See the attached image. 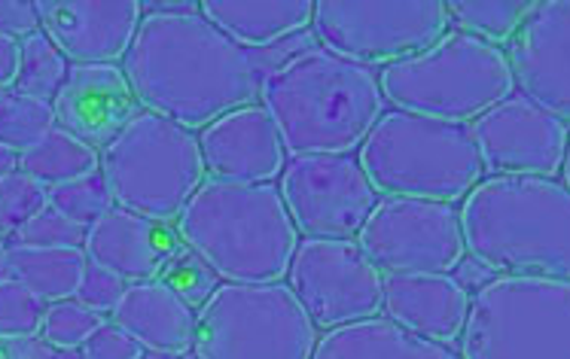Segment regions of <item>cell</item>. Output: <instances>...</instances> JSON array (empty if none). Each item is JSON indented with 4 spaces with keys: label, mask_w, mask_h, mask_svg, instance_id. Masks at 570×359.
I'll list each match as a JSON object with an SVG mask.
<instances>
[{
    "label": "cell",
    "mask_w": 570,
    "mask_h": 359,
    "mask_svg": "<svg viewBox=\"0 0 570 359\" xmlns=\"http://www.w3.org/2000/svg\"><path fill=\"white\" fill-rule=\"evenodd\" d=\"M312 359H461L449 345L415 336L387 317L338 326L317 338Z\"/></svg>",
    "instance_id": "obj_23"
},
{
    "label": "cell",
    "mask_w": 570,
    "mask_h": 359,
    "mask_svg": "<svg viewBox=\"0 0 570 359\" xmlns=\"http://www.w3.org/2000/svg\"><path fill=\"white\" fill-rule=\"evenodd\" d=\"M101 174L117 208L171 222L180 220L208 171L193 131L140 110L119 138L101 150Z\"/></svg>",
    "instance_id": "obj_7"
},
{
    "label": "cell",
    "mask_w": 570,
    "mask_h": 359,
    "mask_svg": "<svg viewBox=\"0 0 570 359\" xmlns=\"http://www.w3.org/2000/svg\"><path fill=\"white\" fill-rule=\"evenodd\" d=\"M382 311L415 336L452 345L470 313V292L454 275H384Z\"/></svg>",
    "instance_id": "obj_20"
},
{
    "label": "cell",
    "mask_w": 570,
    "mask_h": 359,
    "mask_svg": "<svg viewBox=\"0 0 570 359\" xmlns=\"http://www.w3.org/2000/svg\"><path fill=\"white\" fill-rule=\"evenodd\" d=\"M202 16L238 47L266 49L305 31L315 19L312 0H205Z\"/></svg>",
    "instance_id": "obj_22"
},
{
    "label": "cell",
    "mask_w": 570,
    "mask_h": 359,
    "mask_svg": "<svg viewBox=\"0 0 570 359\" xmlns=\"http://www.w3.org/2000/svg\"><path fill=\"white\" fill-rule=\"evenodd\" d=\"M466 253L494 275L570 280V189L549 177H489L464 198Z\"/></svg>",
    "instance_id": "obj_3"
},
{
    "label": "cell",
    "mask_w": 570,
    "mask_h": 359,
    "mask_svg": "<svg viewBox=\"0 0 570 359\" xmlns=\"http://www.w3.org/2000/svg\"><path fill=\"white\" fill-rule=\"evenodd\" d=\"M82 241H86V229L65 220L59 210L52 208L37 213L22 232H16V243L22 247H82Z\"/></svg>",
    "instance_id": "obj_34"
},
{
    "label": "cell",
    "mask_w": 570,
    "mask_h": 359,
    "mask_svg": "<svg viewBox=\"0 0 570 359\" xmlns=\"http://www.w3.org/2000/svg\"><path fill=\"white\" fill-rule=\"evenodd\" d=\"M122 73L144 110L187 131L256 104L263 86L250 49L238 47L202 12H147L122 59Z\"/></svg>",
    "instance_id": "obj_1"
},
{
    "label": "cell",
    "mask_w": 570,
    "mask_h": 359,
    "mask_svg": "<svg viewBox=\"0 0 570 359\" xmlns=\"http://www.w3.org/2000/svg\"><path fill=\"white\" fill-rule=\"evenodd\" d=\"M19 171L47 189H56L101 171V152L56 126L40 143L19 156Z\"/></svg>",
    "instance_id": "obj_25"
},
{
    "label": "cell",
    "mask_w": 570,
    "mask_h": 359,
    "mask_svg": "<svg viewBox=\"0 0 570 359\" xmlns=\"http://www.w3.org/2000/svg\"><path fill=\"white\" fill-rule=\"evenodd\" d=\"M3 94H7V92H3V89H0V98H3Z\"/></svg>",
    "instance_id": "obj_45"
},
{
    "label": "cell",
    "mask_w": 570,
    "mask_h": 359,
    "mask_svg": "<svg viewBox=\"0 0 570 359\" xmlns=\"http://www.w3.org/2000/svg\"><path fill=\"white\" fill-rule=\"evenodd\" d=\"M140 359H171V357H165V353H153V350H150V353H144Z\"/></svg>",
    "instance_id": "obj_44"
},
{
    "label": "cell",
    "mask_w": 570,
    "mask_h": 359,
    "mask_svg": "<svg viewBox=\"0 0 570 359\" xmlns=\"http://www.w3.org/2000/svg\"><path fill=\"white\" fill-rule=\"evenodd\" d=\"M0 280H10V247L0 241Z\"/></svg>",
    "instance_id": "obj_42"
},
{
    "label": "cell",
    "mask_w": 570,
    "mask_h": 359,
    "mask_svg": "<svg viewBox=\"0 0 570 359\" xmlns=\"http://www.w3.org/2000/svg\"><path fill=\"white\" fill-rule=\"evenodd\" d=\"M68 59L61 56L59 47L43 31H35L19 40V73L12 92L37 101H52L68 77Z\"/></svg>",
    "instance_id": "obj_27"
},
{
    "label": "cell",
    "mask_w": 570,
    "mask_h": 359,
    "mask_svg": "<svg viewBox=\"0 0 570 359\" xmlns=\"http://www.w3.org/2000/svg\"><path fill=\"white\" fill-rule=\"evenodd\" d=\"M210 180L223 183H272L287 164L278 128L259 104L226 113L198 134Z\"/></svg>",
    "instance_id": "obj_18"
},
{
    "label": "cell",
    "mask_w": 570,
    "mask_h": 359,
    "mask_svg": "<svg viewBox=\"0 0 570 359\" xmlns=\"http://www.w3.org/2000/svg\"><path fill=\"white\" fill-rule=\"evenodd\" d=\"M156 280H163L165 287L187 301L193 311H198V308L214 296V290L220 287V283H217V275L210 271L208 262H202L189 247H180V250L165 262V268L159 271V278Z\"/></svg>",
    "instance_id": "obj_32"
},
{
    "label": "cell",
    "mask_w": 570,
    "mask_h": 359,
    "mask_svg": "<svg viewBox=\"0 0 570 359\" xmlns=\"http://www.w3.org/2000/svg\"><path fill=\"white\" fill-rule=\"evenodd\" d=\"M47 305L19 280H0V341L37 336Z\"/></svg>",
    "instance_id": "obj_33"
},
{
    "label": "cell",
    "mask_w": 570,
    "mask_h": 359,
    "mask_svg": "<svg viewBox=\"0 0 570 359\" xmlns=\"http://www.w3.org/2000/svg\"><path fill=\"white\" fill-rule=\"evenodd\" d=\"M114 323L138 341L140 348L165 357H187L196 336V311L175 296L163 280L128 283L114 308Z\"/></svg>",
    "instance_id": "obj_21"
},
{
    "label": "cell",
    "mask_w": 570,
    "mask_h": 359,
    "mask_svg": "<svg viewBox=\"0 0 570 359\" xmlns=\"http://www.w3.org/2000/svg\"><path fill=\"white\" fill-rule=\"evenodd\" d=\"M89 256L82 247H10V278L43 301H65L77 296Z\"/></svg>",
    "instance_id": "obj_24"
},
{
    "label": "cell",
    "mask_w": 570,
    "mask_h": 359,
    "mask_svg": "<svg viewBox=\"0 0 570 359\" xmlns=\"http://www.w3.org/2000/svg\"><path fill=\"white\" fill-rule=\"evenodd\" d=\"M461 359H570V280L498 275L470 296Z\"/></svg>",
    "instance_id": "obj_8"
},
{
    "label": "cell",
    "mask_w": 570,
    "mask_h": 359,
    "mask_svg": "<svg viewBox=\"0 0 570 359\" xmlns=\"http://www.w3.org/2000/svg\"><path fill=\"white\" fill-rule=\"evenodd\" d=\"M287 287L317 329L361 323L382 311L384 278L354 241L305 238L293 253Z\"/></svg>",
    "instance_id": "obj_13"
},
{
    "label": "cell",
    "mask_w": 570,
    "mask_h": 359,
    "mask_svg": "<svg viewBox=\"0 0 570 359\" xmlns=\"http://www.w3.org/2000/svg\"><path fill=\"white\" fill-rule=\"evenodd\" d=\"M494 278H498V275H494L489 266L476 262L473 256H464V259H461V266L454 268V280H458V283H461L466 292L482 290V287H485V283H491Z\"/></svg>",
    "instance_id": "obj_39"
},
{
    "label": "cell",
    "mask_w": 570,
    "mask_h": 359,
    "mask_svg": "<svg viewBox=\"0 0 570 359\" xmlns=\"http://www.w3.org/2000/svg\"><path fill=\"white\" fill-rule=\"evenodd\" d=\"M126 290L128 283L119 275L89 262L86 271H82L80 287H77V301H82L86 308H92L98 313H114V308L126 296Z\"/></svg>",
    "instance_id": "obj_35"
},
{
    "label": "cell",
    "mask_w": 570,
    "mask_h": 359,
    "mask_svg": "<svg viewBox=\"0 0 570 359\" xmlns=\"http://www.w3.org/2000/svg\"><path fill=\"white\" fill-rule=\"evenodd\" d=\"M12 171H19V152L7 150L3 143H0V180Z\"/></svg>",
    "instance_id": "obj_41"
},
{
    "label": "cell",
    "mask_w": 570,
    "mask_h": 359,
    "mask_svg": "<svg viewBox=\"0 0 570 359\" xmlns=\"http://www.w3.org/2000/svg\"><path fill=\"white\" fill-rule=\"evenodd\" d=\"M180 247L184 241L168 222L147 220L122 208L107 210L101 220L86 229V241H82L89 262L114 271L126 283L159 278L165 262Z\"/></svg>",
    "instance_id": "obj_19"
},
{
    "label": "cell",
    "mask_w": 570,
    "mask_h": 359,
    "mask_svg": "<svg viewBox=\"0 0 570 359\" xmlns=\"http://www.w3.org/2000/svg\"><path fill=\"white\" fill-rule=\"evenodd\" d=\"M56 126L92 150H107L140 113V104L119 64H70L52 98Z\"/></svg>",
    "instance_id": "obj_17"
},
{
    "label": "cell",
    "mask_w": 570,
    "mask_h": 359,
    "mask_svg": "<svg viewBox=\"0 0 570 359\" xmlns=\"http://www.w3.org/2000/svg\"><path fill=\"white\" fill-rule=\"evenodd\" d=\"M531 0H454L445 3L449 24L466 37H476L482 43H510L519 34L524 19L534 12Z\"/></svg>",
    "instance_id": "obj_26"
},
{
    "label": "cell",
    "mask_w": 570,
    "mask_h": 359,
    "mask_svg": "<svg viewBox=\"0 0 570 359\" xmlns=\"http://www.w3.org/2000/svg\"><path fill=\"white\" fill-rule=\"evenodd\" d=\"M379 86L384 101L403 113L464 126L507 101L515 89L507 52L461 31L445 34L412 59L382 68Z\"/></svg>",
    "instance_id": "obj_6"
},
{
    "label": "cell",
    "mask_w": 570,
    "mask_h": 359,
    "mask_svg": "<svg viewBox=\"0 0 570 359\" xmlns=\"http://www.w3.org/2000/svg\"><path fill=\"white\" fill-rule=\"evenodd\" d=\"M312 24L333 56L387 68L443 40L449 10L440 0H321Z\"/></svg>",
    "instance_id": "obj_10"
},
{
    "label": "cell",
    "mask_w": 570,
    "mask_h": 359,
    "mask_svg": "<svg viewBox=\"0 0 570 359\" xmlns=\"http://www.w3.org/2000/svg\"><path fill=\"white\" fill-rule=\"evenodd\" d=\"M357 164L375 192L419 201H464L482 183L473 128L449 119L391 110L361 143Z\"/></svg>",
    "instance_id": "obj_5"
},
{
    "label": "cell",
    "mask_w": 570,
    "mask_h": 359,
    "mask_svg": "<svg viewBox=\"0 0 570 359\" xmlns=\"http://www.w3.org/2000/svg\"><path fill=\"white\" fill-rule=\"evenodd\" d=\"M56 348H49L40 336H24L0 341V359H56L52 353Z\"/></svg>",
    "instance_id": "obj_38"
},
{
    "label": "cell",
    "mask_w": 570,
    "mask_h": 359,
    "mask_svg": "<svg viewBox=\"0 0 570 359\" xmlns=\"http://www.w3.org/2000/svg\"><path fill=\"white\" fill-rule=\"evenodd\" d=\"M144 348L135 338L122 332L117 323H105L95 329L82 345V359H140Z\"/></svg>",
    "instance_id": "obj_36"
},
{
    "label": "cell",
    "mask_w": 570,
    "mask_h": 359,
    "mask_svg": "<svg viewBox=\"0 0 570 359\" xmlns=\"http://www.w3.org/2000/svg\"><path fill=\"white\" fill-rule=\"evenodd\" d=\"M177 235L226 283L284 280L299 247V232L272 183H202L177 220Z\"/></svg>",
    "instance_id": "obj_4"
},
{
    "label": "cell",
    "mask_w": 570,
    "mask_h": 359,
    "mask_svg": "<svg viewBox=\"0 0 570 359\" xmlns=\"http://www.w3.org/2000/svg\"><path fill=\"white\" fill-rule=\"evenodd\" d=\"M317 326L287 283H223L196 311V359H312Z\"/></svg>",
    "instance_id": "obj_9"
},
{
    "label": "cell",
    "mask_w": 570,
    "mask_h": 359,
    "mask_svg": "<svg viewBox=\"0 0 570 359\" xmlns=\"http://www.w3.org/2000/svg\"><path fill=\"white\" fill-rule=\"evenodd\" d=\"M482 168L491 177H549L564 164L570 131L524 94H510L473 122Z\"/></svg>",
    "instance_id": "obj_14"
},
{
    "label": "cell",
    "mask_w": 570,
    "mask_h": 359,
    "mask_svg": "<svg viewBox=\"0 0 570 359\" xmlns=\"http://www.w3.org/2000/svg\"><path fill=\"white\" fill-rule=\"evenodd\" d=\"M49 208V189L22 171L0 180V238H16L37 213Z\"/></svg>",
    "instance_id": "obj_30"
},
{
    "label": "cell",
    "mask_w": 570,
    "mask_h": 359,
    "mask_svg": "<svg viewBox=\"0 0 570 359\" xmlns=\"http://www.w3.org/2000/svg\"><path fill=\"white\" fill-rule=\"evenodd\" d=\"M16 73H19V40L0 34V89L3 92L12 89Z\"/></svg>",
    "instance_id": "obj_40"
},
{
    "label": "cell",
    "mask_w": 570,
    "mask_h": 359,
    "mask_svg": "<svg viewBox=\"0 0 570 359\" xmlns=\"http://www.w3.org/2000/svg\"><path fill=\"white\" fill-rule=\"evenodd\" d=\"M512 82L549 117L570 122V0L537 3L510 40Z\"/></svg>",
    "instance_id": "obj_15"
},
{
    "label": "cell",
    "mask_w": 570,
    "mask_h": 359,
    "mask_svg": "<svg viewBox=\"0 0 570 359\" xmlns=\"http://www.w3.org/2000/svg\"><path fill=\"white\" fill-rule=\"evenodd\" d=\"M259 101L293 159L348 156L384 117V94L373 68L324 47L278 61L263 77Z\"/></svg>",
    "instance_id": "obj_2"
},
{
    "label": "cell",
    "mask_w": 570,
    "mask_h": 359,
    "mask_svg": "<svg viewBox=\"0 0 570 359\" xmlns=\"http://www.w3.org/2000/svg\"><path fill=\"white\" fill-rule=\"evenodd\" d=\"M35 31H40L37 3H28V0H0V34L24 40Z\"/></svg>",
    "instance_id": "obj_37"
},
{
    "label": "cell",
    "mask_w": 570,
    "mask_h": 359,
    "mask_svg": "<svg viewBox=\"0 0 570 359\" xmlns=\"http://www.w3.org/2000/svg\"><path fill=\"white\" fill-rule=\"evenodd\" d=\"M357 247L382 275H452L466 256L454 205L419 198H382Z\"/></svg>",
    "instance_id": "obj_11"
},
{
    "label": "cell",
    "mask_w": 570,
    "mask_h": 359,
    "mask_svg": "<svg viewBox=\"0 0 570 359\" xmlns=\"http://www.w3.org/2000/svg\"><path fill=\"white\" fill-rule=\"evenodd\" d=\"M56 128V113L49 101L24 98V94L7 92L0 98V143L7 150L19 152L31 150L35 143L47 138Z\"/></svg>",
    "instance_id": "obj_28"
},
{
    "label": "cell",
    "mask_w": 570,
    "mask_h": 359,
    "mask_svg": "<svg viewBox=\"0 0 570 359\" xmlns=\"http://www.w3.org/2000/svg\"><path fill=\"white\" fill-rule=\"evenodd\" d=\"M561 174H564V186L570 189V140H568V152H564V164H561Z\"/></svg>",
    "instance_id": "obj_43"
},
{
    "label": "cell",
    "mask_w": 570,
    "mask_h": 359,
    "mask_svg": "<svg viewBox=\"0 0 570 359\" xmlns=\"http://www.w3.org/2000/svg\"><path fill=\"white\" fill-rule=\"evenodd\" d=\"M105 313L86 308L82 301H52L43 313L40 338L49 348L56 350H77L82 348L98 326H105Z\"/></svg>",
    "instance_id": "obj_31"
},
{
    "label": "cell",
    "mask_w": 570,
    "mask_h": 359,
    "mask_svg": "<svg viewBox=\"0 0 570 359\" xmlns=\"http://www.w3.org/2000/svg\"><path fill=\"white\" fill-rule=\"evenodd\" d=\"M40 31L73 64H117L126 59L144 19L138 0H43Z\"/></svg>",
    "instance_id": "obj_16"
},
{
    "label": "cell",
    "mask_w": 570,
    "mask_h": 359,
    "mask_svg": "<svg viewBox=\"0 0 570 359\" xmlns=\"http://www.w3.org/2000/svg\"><path fill=\"white\" fill-rule=\"evenodd\" d=\"M49 208L59 210L65 220L77 222L80 229H89L92 222L101 220L107 210L114 208V196L107 189L105 174L95 171L89 177L49 189Z\"/></svg>",
    "instance_id": "obj_29"
},
{
    "label": "cell",
    "mask_w": 570,
    "mask_h": 359,
    "mask_svg": "<svg viewBox=\"0 0 570 359\" xmlns=\"http://www.w3.org/2000/svg\"><path fill=\"white\" fill-rule=\"evenodd\" d=\"M281 198L296 232L312 241H351L379 205V192L348 156H296L281 171Z\"/></svg>",
    "instance_id": "obj_12"
}]
</instances>
